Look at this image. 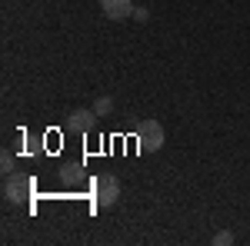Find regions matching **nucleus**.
<instances>
[{"mask_svg":"<svg viewBox=\"0 0 250 246\" xmlns=\"http://www.w3.org/2000/svg\"><path fill=\"white\" fill-rule=\"evenodd\" d=\"M94 200L100 209L117 207V200H120V180H117L114 173H104V176L94 180Z\"/></svg>","mask_w":250,"mask_h":246,"instance_id":"obj_1","label":"nucleus"},{"mask_svg":"<svg viewBox=\"0 0 250 246\" xmlns=\"http://www.w3.org/2000/svg\"><path fill=\"white\" fill-rule=\"evenodd\" d=\"M137 143H140L144 153L160 150V147H164V127H160V120H144V123L137 127Z\"/></svg>","mask_w":250,"mask_h":246,"instance_id":"obj_2","label":"nucleus"},{"mask_svg":"<svg viewBox=\"0 0 250 246\" xmlns=\"http://www.w3.org/2000/svg\"><path fill=\"white\" fill-rule=\"evenodd\" d=\"M27 193H30V180L20 176V173H7V180H3V196H7V203L27 200Z\"/></svg>","mask_w":250,"mask_h":246,"instance_id":"obj_3","label":"nucleus"},{"mask_svg":"<svg viewBox=\"0 0 250 246\" xmlns=\"http://www.w3.org/2000/svg\"><path fill=\"white\" fill-rule=\"evenodd\" d=\"M100 10L110 20H127L134 17V0H100Z\"/></svg>","mask_w":250,"mask_h":246,"instance_id":"obj_4","label":"nucleus"},{"mask_svg":"<svg viewBox=\"0 0 250 246\" xmlns=\"http://www.w3.org/2000/svg\"><path fill=\"white\" fill-rule=\"evenodd\" d=\"M97 123V110H87V107H80V110H74V114L67 116V127L77 133H90Z\"/></svg>","mask_w":250,"mask_h":246,"instance_id":"obj_5","label":"nucleus"},{"mask_svg":"<svg viewBox=\"0 0 250 246\" xmlns=\"http://www.w3.org/2000/svg\"><path fill=\"white\" fill-rule=\"evenodd\" d=\"M94 110H97V116H110L114 114V96H100L94 103Z\"/></svg>","mask_w":250,"mask_h":246,"instance_id":"obj_6","label":"nucleus"},{"mask_svg":"<svg viewBox=\"0 0 250 246\" xmlns=\"http://www.w3.org/2000/svg\"><path fill=\"white\" fill-rule=\"evenodd\" d=\"M0 170H3V173H14V156H10L7 150H3V156H0Z\"/></svg>","mask_w":250,"mask_h":246,"instance_id":"obj_7","label":"nucleus"},{"mask_svg":"<svg viewBox=\"0 0 250 246\" xmlns=\"http://www.w3.org/2000/svg\"><path fill=\"white\" fill-rule=\"evenodd\" d=\"M233 243V233H217L213 236V246H230Z\"/></svg>","mask_w":250,"mask_h":246,"instance_id":"obj_8","label":"nucleus"}]
</instances>
